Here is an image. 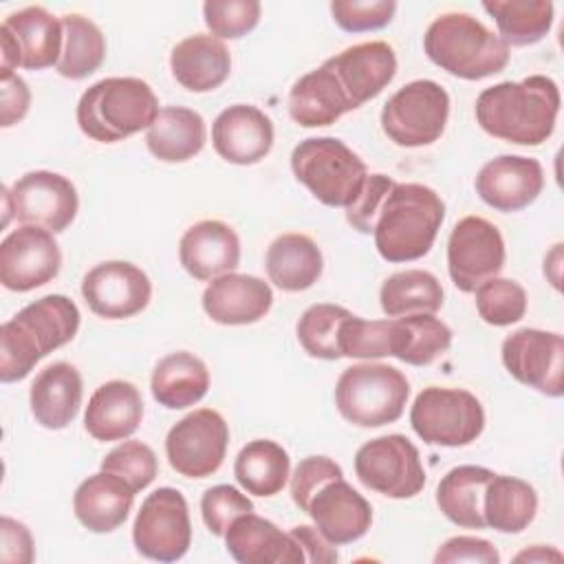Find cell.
Masks as SVG:
<instances>
[{"mask_svg": "<svg viewBox=\"0 0 564 564\" xmlns=\"http://www.w3.org/2000/svg\"><path fill=\"white\" fill-rule=\"evenodd\" d=\"M306 513L313 518L315 529L335 546L364 538L372 524L370 502L344 478L322 485L313 494Z\"/></svg>", "mask_w": 564, "mask_h": 564, "instance_id": "21", "label": "cell"}, {"mask_svg": "<svg viewBox=\"0 0 564 564\" xmlns=\"http://www.w3.org/2000/svg\"><path fill=\"white\" fill-rule=\"evenodd\" d=\"M474 112L487 134L516 145H540L555 130L560 88L546 75L500 82L478 95Z\"/></svg>", "mask_w": 564, "mask_h": 564, "instance_id": "1", "label": "cell"}, {"mask_svg": "<svg viewBox=\"0 0 564 564\" xmlns=\"http://www.w3.org/2000/svg\"><path fill=\"white\" fill-rule=\"evenodd\" d=\"M502 364L507 372L546 397L564 394V339L560 333L540 328H520L505 337Z\"/></svg>", "mask_w": 564, "mask_h": 564, "instance_id": "16", "label": "cell"}, {"mask_svg": "<svg viewBox=\"0 0 564 564\" xmlns=\"http://www.w3.org/2000/svg\"><path fill=\"white\" fill-rule=\"evenodd\" d=\"M297 544L302 546L304 551V557L313 564H333L337 562V551H335V544H330L315 527H308V524H297L289 531Z\"/></svg>", "mask_w": 564, "mask_h": 564, "instance_id": "53", "label": "cell"}, {"mask_svg": "<svg viewBox=\"0 0 564 564\" xmlns=\"http://www.w3.org/2000/svg\"><path fill=\"white\" fill-rule=\"evenodd\" d=\"M505 267V240L494 223L480 216L460 218L447 238V271L463 293H474Z\"/></svg>", "mask_w": 564, "mask_h": 564, "instance_id": "14", "label": "cell"}, {"mask_svg": "<svg viewBox=\"0 0 564 564\" xmlns=\"http://www.w3.org/2000/svg\"><path fill=\"white\" fill-rule=\"evenodd\" d=\"M134 549L154 562H176L192 544V522L185 496L174 487L154 489L132 524Z\"/></svg>", "mask_w": 564, "mask_h": 564, "instance_id": "11", "label": "cell"}, {"mask_svg": "<svg viewBox=\"0 0 564 564\" xmlns=\"http://www.w3.org/2000/svg\"><path fill=\"white\" fill-rule=\"evenodd\" d=\"M295 178L326 207H348L359 196L368 167L341 139L311 137L291 152Z\"/></svg>", "mask_w": 564, "mask_h": 564, "instance_id": "6", "label": "cell"}, {"mask_svg": "<svg viewBox=\"0 0 564 564\" xmlns=\"http://www.w3.org/2000/svg\"><path fill=\"white\" fill-rule=\"evenodd\" d=\"M170 68L183 88L192 93H209L229 77L231 53L223 40L196 33L172 48Z\"/></svg>", "mask_w": 564, "mask_h": 564, "instance_id": "29", "label": "cell"}, {"mask_svg": "<svg viewBox=\"0 0 564 564\" xmlns=\"http://www.w3.org/2000/svg\"><path fill=\"white\" fill-rule=\"evenodd\" d=\"M410 425L427 445L463 447L482 434L485 410L469 390L430 386L416 394Z\"/></svg>", "mask_w": 564, "mask_h": 564, "instance_id": "8", "label": "cell"}, {"mask_svg": "<svg viewBox=\"0 0 564 564\" xmlns=\"http://www.w3.org/2000/svg\"><path fill=\"white\" fill-rule=\"evenodd\" d=\"M212 143L227 163L253 165L273 148V123L260 108L234 104L214 119Z\"/></svg>", "mask_w": 564, "mask_h": 564, "instance_id": "22", "label": "cell"}, {"mask_svg": "<svg viewBox=\"0 0 564 564\" xmlns=\"http://www.w3.org/2000/svg\"><path fill=\"white\" fill-rule=\"evenodd\" d=\"M134 489L110 471H97L79 482L73 496L75 518L93 533L119 529L132 509Z\"/></svg>", "mask_w": 564, "mask_h": 564, "instance_id": "28", "label": "cell"}, {"mask_svg": "<svg viewBox=\"0 0 564 564\" xmlns=\"http://www.w3.org/2000/svg\"><path fill=\"white\" fill-rule=\"evenodd\" d=\"M476 311L491 326H509L527 313V291L509 278H491L476 291Z\"/></svg>", "mask_w": 564, "mask_h": 564, "instance_id": "43", "label": "cell"}, {"mask_svg": "<svg viewBox=\"0 0 564 564\" xmlns=\"http://www.w3.org/2000/svg\"><path fill=\"white\" fill-rule=\"evenodd\" d=\"M264 269L278 289L297 293L311 289L319 280L324 271V258L311 236L282 234L269 245Z\"/></svg>", "mask_w": 564, "mask_h": 564, "instance_id": "32", "label": "cell"}, {"mask_svg": "<svg viewBox=\"0 0 564 564\" xmlns=\"http://www.w3.org/2000/svg\"><path fill=\"white\" fill-rule=\"evenodd\" d=\"M62 267V251L53 231L20 225L0 242V282L4 289L26 293L51 282Z\"/></svg>", "mask_w": 564, "mask_h": 564, "instance_id": "17", "label": "cell"}, {"mask_svg": "<svg viewBox=\"0 0 564 564\" xmlns=\"http://www.w3.org/2000/svg\"><path fill=\"white\" fill-rule=\"evenodd\" d=\"M397 181H392L386 174H368L359 196L352 200V205L346 207V220L359 231V234H372L375 218L379 214V207L390 192V187Z\"/></svg>", "mask_w": 564, "mask_h": 564, "instance_id": "49", "label": "cell"}, {"mask_svg": "<svg viewBox=\"0 0 564 564\" xmlns=\"http://www.w3.org/2000/svg\"><path fill=\"white\" fill-rule=\"evenodd\" d=\"M344 478L341 467L328 458V456H306L297 463L293 476H291V498L293 502L306 511L313 494L326 485L328 480Z\"/></svg>", "mask_w": 564, "mask_h": 564, "instance_id": "48", "label": "cell"}, {"mask_svg": "<svg viewBox=\"0 0 564 564\" xmlns=\"http://www.w3.org/2000/svg\"><path fill=\"white\" fill-rule=\"evenodd\" d=\"M273 306L269 282L247 273H225L214 278L203 291V311L223 326H245L260 322Z\"/></svg>", "mask_w": 564, "mask_h": 564, "instance_id": "23", "label": "cell"}, {"mask_svg": "<svg viewBox=\"0 0 564 564\" xmlns=\"http://www.w3.org/2000/svg\"><path fill=\"white\" fill-rule=\"evenodd\" d=\"M2 192L18 223L37 225L53 234L64 231L79 209V196L70 178L48 170L26 172Z\"/></svg>", "mask_w": 564, "mask_h": 564, "instance_id": "15", "label": "cell"}, {"mask_svg": "<svg viewBox=\"0 0 564 564\" xmlns=\"http://www.w3.org/2000/svg\"><path fill=\"white\" fill-rule=\"evenodd\" d=\"M482 9L496 20L498 37L507 46L535 44L553 26L551 0H487Z\"/></svg>", "mask_w": 564, "mask_h": 564, "instance_id": "39", "label": "cell"}, {"mask_svg": "<svg viewBox=\"0 0 564 564\" xmlns=\"http://www.w3.org/2000/svg\"><path fill=\"white\" fill-rule=\"evenodd\" d=\"M350 110V99L324 64L302 75L289 93V115L302 128L330 126Z\"/></svg>", "mask_w": 564, "mask_h": 564, "instance_id": "30", "label": "cell"}, {"mask_svg": "<svg viewBox=\"0 0 564 564\" xmlns=\"http://www.w3.org/2000/svg\"><path fill=\"white\" fill-rule=\"evenodd\" d=\"M359 482L386 498H414L425 487V469L416 445L403 434H386L364 443L355 454Z\"/></svg>", "mask_w": 564, "mask_h": 564, "instance_id": "10", "label": "cell"}, {"mask_svg": "<svg viewBox=\"0 0 564 564\" xmlns=\"http://www.w3.org/2000/svg\"><path fill=\"white\" fill-rule=\"evenodd\" d=\"M352 313L344 306L337 304H313L308 306L300 322H297V341L300 346L317 359H326V361H335L341 359L339 355V328L341 322L346 317H350Z\"/></svg>", "mask_w": 564, "mask_h": 564, "instance_id": "41", "label": "cell"}, {"mask_svg": "<svg viewBox=\"0 0 564 564\" xmlns=\"http://www.w3.org/2000/svg\"><path fill=\"white\" fill-rule=\"evenodd\" d=\"M207 141L205 119L183 106H165L145 130L150 154L163 163H183L194 159Z\"/></svg>", "mask_w": 564, "mask_h": 564, "instance_id": "31", "label": "cell"}, {"mask_svg": "<svg viewBox=\"0 0 564 564\" xmlns=\"http://www.w3.org/2000/svg\"><path fill=\"white\" fill-rule=\"evenodd\" d=\"M253 511V502L236 487L231 485H216L209 487L200 498V516L205 527L223 538L229 529V524L242 516Z\"/></svg>", "mask_w": 564, "mask_h": 564, "instance_id": "47", "label": "cell"}, {"mask_svg": "<svg viewBox=\"0 0 564 564\" xmlns=\"http://www.w3.org/2000/svg\"><path fill=\"white\" fill-rule=\"evenodd\" d=\"M258 0H207L203 18L207 29L218 40H238L253 31L260 22Z\"/></svg>", "mask_w": 564, "mask_h": 564, "instance_id": "45", "label": "cell"}, {"mask_svg": "<svg viewBox=\"0 0 564 564\" xmlns=\"http://www.w3.org/2000/svg\"><path fill=\"white\" fill-rule=\"evenodd\" d=\"M337 77L352 108L357 110L366 101L375 99L397 73V55L388 42H361L344 48L341 53L324 62Z\"/></svg>", "mask_w": 564, "mask_h": 564, "instance_id": "20", "label": "cell"}, {"mask_svg": "<svg viewBox=\"0 0 564 564\" xmlns=\"http://www.w3.org/2000/svg\"><path fill=\"white\" fill-rule=\"evenodd\" d=\"M152 397L167 410H183L198 403L209 390L205 361L187 350L165 355L152 370Z\"/></svg>", "mask_w": 564, "mask_h": 564, "instance_id": "33", "label": "cell"}, {"mask_svg": "<svg viewBox=\"0 0 564 564\" xmlns=\"http://www.w3.org/2000/svg\"><path fill=\"white\" fill-rule=\"evenodd\" d=\"M178 260L192 278L214 280L238 267L240 238L223 220H198L181 236Z\"/></svg>", "mask_w": 564, "mask_h": 564, "instance_id": "24", "label": "cell"}, {"mask_svg": "<svg viewBox=\"0 0 564 564\" xmlns=\"http://www.w3.org/2000/svg\"><path fill=\"white\" fill-rule=\"evenodd\" d=\"M339 355L350 359L392 357V317L361 319L350 315L339 328Z\"/></svg>", "mask_w": 564, "mask_h": 564, "instance_id": "42", "label": "cell"}, {"mask_svg": "<svg viewBox=\"0 0 564 564\" xmlns=\"http://www.w3.org/2000/svg\"><path fill=\"white\" fill-rule=\"evenodd\" d=\"M544 187V170L531 156L502 154L487 161L476 176V194L496 212L529 207Z\"/></svg>", "mask_w": 564, "mask_h": 564, "instance_id": "19", "label": "cell"}, {"mask_svg": "<svg viewBox=\"0 0 564 564\" xmlns=\"http://www.w3.org/2000/svg\"><path fill=\"white\" fill-rule=\"evenodd\" d=\"M82 397L79 370L68 361H55L42 368L31 383V414L46 430H64L77 416Z\"/></svg>", "mask_w": 564, "mask_h": 564, "instance_id": "27", "label": "cell"}, {"mask_svg": "<svg viewBox=\"0 0 564 564\" xmlns=\"http://www.w3.org/2000/svg\"><path fill=\"white\" fill-rule=\"evenodd\" d=\"M2 84V108H0V126L9 128L24 119L31 106V90L22 77L15 73H0Z\"/></svg>", "mask_w": 564, "mask_h": 564, "instance_id": "52", "label": "cell"}, {"mask_svg": "<svg viewBox=\"0 0 564 564\" xmlns=\"http://www.w3.org/2000/svg\"><path fill=\"white\" fill-rule=\"evenodd\" d=\"M64 46L57 62V73L68 79H84L93 75L106 59V37L101 29L79 15L68 13L62 18Z\"/></svg>", "mask_w": 564, "mask_h": 564, "instance_id": "40", "label": "cell"}, {"mask_svg": "<svg viewBox=\"0 0 564 564\" xmlns=\"http://www.w3.org/2000/svg\"><path fill=\"white\" fill-rule=\"evenodd\" d=\"M229 445V425L220 412L198 408L174 423L165 436L170 467L185 478H207L220 469Z\"/></svg>", "mask_w": 564, "mask_h": 564, "instance_id": "12", "label": "cell"}, {"mask_svg": "<svg viewBox=\"0 0 564 564\" xmlns=\"http://www.w3.org/2000/svg\"><path fill=\"white\" fill-rule=\"evenodd\" d=\"M423 51L438 68L460 79H485L509 64V46L471 13L449 11L432 20Z\"/></svg>", "mask_w": 564, "mask_h": 564, "instance_id": "4", "label": "cell"}, {"mask_svg": "<svg viewBox=\"0 0 564 564\" xmlns=\"http://www.w3.org/2000/svg\"><path fill=\"white\" fill-rule=\"evenodd\" d=\"M225 538L227 553L240 564H302L304 551L291 533L253 511L238 516Z\"/></svg>", "mask_w": 564, "mask_h": 564, "instance_id": "25", "label": "cell"}, {"mask_svg": "<svg viewBox=\"0 0 564 564\" xmlns=\"http://www.w3.org/2000/svg\"><path fill=\"white\" fill-rule=\"evenodd\" d=\"M101 469L123 478L134 491H141L156 478L159 463L150 445L141 441H123L104 456Z\"/></svg>", "mask_w": 564, "mask_h": 564, "instance_id": "44", "label": "cell"}, {"mask_svg": "<svg viewBox=\"0 0 564 564\" xmlns=\"http://www.w3.org/2000/svg\"><path fill=\"white\" fill-rule=\"evenodd\" d=\"M0 560L4 564H31L33 557H35V549H33V538H31V531L9 518V516H2L0 520Z\"/></svg>", "mask_w": 564, "mask_h": 564, "instance_id": "51", "label": "cell"}, {"mask_svg": "<svg viewBox=\"0 0 564 564\" xmlns=\"http://www.w3.org/2000/svg\"><path fill=\"white\" fill-rule=\"evenodd\" d=\"M62 46V20L44 7L13 11L0 26V73H13L18 66L29 70L57 66Z\"/></svg>", "mask_w": 564, "mask_h": 564, "instance_id": "13", "label": "cell"}, {"mask_svg": "<svg viewBox=\"0 0 564 564\" xmlns=\"http://www.w3.org/2000/svg\"><path fill=\"white\" fill-rule=\"evenodd\" d=\"M516 562H562V553L553 546H542V544H535L522 553H518L513 557Z\"/></svg>", "mask_w": 564, "mask_h": 564, "instance_id": "54", "label": "cell"}, {"mask_svg": "<svg viewBox=\"0 0 564 564\" xmlns=\"http://www.w3.org/2000/svg\"><path fill=\"white\" fill-rule=\"evenodd\" d=\"M291 460L286 449L269 438H256L247 443L234 463V476L238 485L260 498L280 494L289 480Z\"/></svg>", "mask_w": 564, "mask_h": 564, "instance_id": "36", "label": "cell"}, {"mask_svg": "<svg viewBox=\"0 0 564 564\" xmlns=\"http://www.w3.org/2000/svg\"><path fill=\"white\" fill-rule=\"evenodd\" d=\"M381 311L388 317L436 313L443 306V286L438 278L423 269H405L386 278L379 291Z\"/></svg>", "mask_w": 564, "mask_h": 564, "instance_id": "38", "label": "cell"}, {"mask_svg": "<svg viewBox=\"0 0 564 564\" xmlns=\"http://www.w3.org/2000/svg\"><path fill=\"white\" fill-rule=\"evenodd\" d=\"M538 511L535 489L516 476H498L489 480L482 496L485 524L500 533L524 531Z\"/></svg>", "mask_w": 564, "mask_h": 564, "instance_id": "35", "label": "cell"}, {"mask_svg": "<svg viewBox=\"0 0 564 564\" xmlns=\"http://www.w3.org/2000/svg\"><path fill=\"white\" fill-rule=\"evenodd\" d=\"M436 564H454V562H478V564H498L500 553L498 549L476 535H454L434 555Z\"/></svg>", "mask_w": 564, "mask_h": 564, "instance_id": "50", "label": "cell"}, {"mask_svg": "<svg viewBox=\"0 0 564 564\" xmlns=\"http://www.w3.org/2000/svg\"><path fill=\"white\" fill-rule=\"evenodd\" d=\"M494 471L480 465H458L449 469L436 487L441 513L463 529H485L482 496Z\"/></svg>", "mask_w": 564, "mask_h": 564, "instance_id": "34", "label": "cell"}, {"mask_svg": "<svg viewBox=\"0 0 564 564\" xmlns=\"http://www.w3.org/2000/svg\"><path fill=\"white\" fill-rule=\"evenodd\" d=\"M452 346V330L432 313L392 317V357L410 366H430Z\"/></svg>", "mask_w": 564, "mask_h": 564, "instance_id": "37", "label": "cell"}, {"mask_svg": "<svg viewBox=\"0 0 564 564\" xmlns=\"http://www.w3.org/2000/svg\"><path fill=\"white\" fill-rule=\"evenodd\" d=\"M77 304L59 293L44 295L0 326V379L22 381L40 359L68 344L79 330Z\"/></svg>", "mask_w": 564, "mask_h": 564, "instance_id": "2", "label": "cell"}, {"mask_svg": "<svg viewBox=\"0 0 564 564\" xmlns=\"http://www.w3.org/2000/svg\"><path fill=\"white\" fill-rule=\"evenodd\" d=\"M397 2L392 0H335L330 15L335 24L348 33L377 31L392 22Z\"/></svg>", "mask_w": 564, "mask_h": 564, "instance_id": "46", "label": "cell"}, {"mask_svg": "<svg viewBox=\"0 0 564 564\" xmlns=\"http://www.w3.org/2000/svg\"><path fill=\"white\" fill-rule=\"evenodd\" d=\"M82 295L88 308L106 319H126L141 313L152 297L145 271L126 260L95 264L82 280Z\"/></svg>", "mask_w": 564, "mask_h": 564, "instance_id": "18", "label": "cell"}, {"mask_svg": "<svg viewBox=\"0 0 564 564\" xmlns=\"http://www.w3.org/2000/svg\"><path fill=\"white\" fill-rule=\"evenodd\" d=\"M447 117V90L432 79H414L383 104L381 130L401 148H421L445 132Z\"/></svg>", "mask_w": 564, "mask_h": 564, "instance_id": "9", "label": "cell"}, {"mask_svg": "<svg viewBox=\"0 0 564 564\" xmlns=\"http://www.w3.org/2000/svg\"><path fill=\"white\" fill-rule=\"evenodd\" d=\"M445 218L443 198L421 183H394L375 218L372 236L388 262H412L430 253Z\"/></svg>", "mask_w": 564, "mask_h": 564, "instance_id": "3", "label": "cell"}, {"mask_svg": "<svg viewBox=\"0 0 564 564\" xmlns=\"http://www.w3.org/2000/svg\"><path fill=\"white\" fill-rule=\"evenodd\" d=\"M159 110V99L148 82L106 77L79 97L77 126L93 141L117 143L148 130Z\"/></svg>", "mask_w": 564, "mask_h": 564, "instance_id": "5", "label": "cell"}, {"mask_svg": "<svg viewBox=\"0 0 564 564\" xmlns=\"http://www.w3.org/2000/svg\"><path fill=\"white\" fill-rule=\"evenodd\" d=\"M408 397L405 375L388 364H355L339 375L335 386L339 414L359 427H381L399 421Z\"/></svg>", "mask_w": 564, "mask_h": 564, "instance_id": "7", "label": "cell"}, {"mask_svg": "<svg viewBox=\"0 0 564 564\" xmlns=\"http://www.w3.org/2000/svg\"><path fill=\"white\" fill-rule=\"evenodd\" d=\"M143 419V399L134 383L112 379L101 383L88 399L84 412L86 432L101 443L126 441L139 430Z\"/></svg>", "mask_w": 564, "mask_h": 564, "instance_id": "26", "label": "cell"}]
</instances>
